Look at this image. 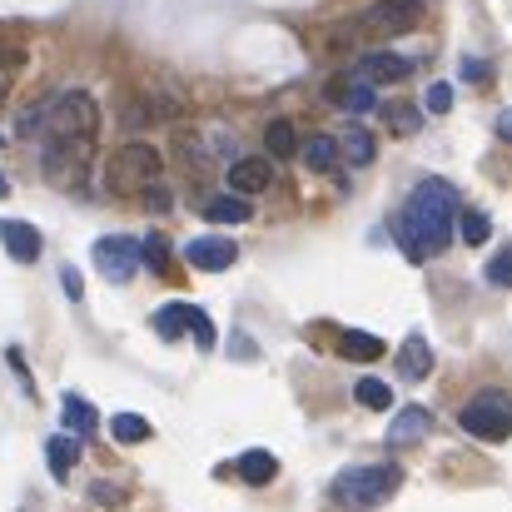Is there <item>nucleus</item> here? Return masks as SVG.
I'll return each mask as SVG.
<instances>
[{
    "label": "nucleus",
    "instance_id": "nucleus-1",
    "mask_svg": "<svg viewBox=\"0 0 512 512\" xmlns=\"http://www.w3.org/2000/svg\"><path fill=\"white\" fill-rule=\"evenodd\" d=\"M453 219H458V194H453V184H448V179H423V184L408 194L403 214H398V244H403V254H408L413 264L443 254V249L453 244Z\"/></svg>",
    "mask_w": 512,
    "mask_h": 512
},
{
    "label": "nucleus",
    "instance_id": "nucleus-2",
    "mask_svg": "<svg viewBox=\"0 0 512 512\" xmlns=\"http://www.w3.org/2000/svg\"><path fill=\"white\" fill-rule=\"evenodd\" d=\"M95 130H100V110L85 90L55 95L50 105H40V120H35V135L45 145H95Z\"/></svg>",
    "mask_w": 512,
    "mask_h": 512
},
{
    "label": "nucleus",
    "instance_id": "nucleus-3",
    "mask_svg": "<svg viewBox=\"0 0 512 512\" xmlns=\"http://www.w3.org/2000/svg\"><path fill=\"white\" fill-rule=\"evenodd\" d=\"M398 488H403V468H393V463H358V468H343L339 478H334V498L348 512L378 508Z\"/></svg>",
    "mask_w": 512,
    "mask_h": 512
},
{
    "label": "nucleus",
    "instance_id": "nucleus-4",
    "mask_svg": "<svg viewBox=\"0 0 512 512\" xmlns=\"http://www.w3.org/2000/svg\"><path fill=\"white\" fill-rule=\"evenodd\" d=\"M160 170H165V160H160L155 145H125V150L110 155L105 184H110L115 194H140V189H150V184L160 179Z\"/></svg>",
    "mask_w": 512,
    "mask_h": 512
},
{
    "label": "nucleus",
    "instance_id": "nucleus-5",
    "mask_svg": "<svg viewBox=\"0 0 512 512\" xmlns=\"http://www.w3.org/2000/svg\"><path fill=\"white\" fill-rule=\"evenodd\" d=\"M458 423H463V428H468V438H478V443H508V433H512L508 393L483 388V393L463 408V418H458Z\"/></svg>",
    "mask_w": 512,
    "mask_h": 512
},
{
    "label": "nucleus",
    "instance_id": "nucleus-6",
    "mask_svg": "<svg viewBox=\"0 0 512 512\" xmlns=\"http://www.w3.org/2000/svg\"><path fill=\"white\" fill-rule=\"evenodd\" d=\"M418 20H423V5L418 0H373L358 15V30L363 35H378V40H393V35L418 30Z\"/></svg>",
    "mask_w": 512,
    "mask_h": 512
},
{
    "label": "nucleus",
    "instance_id": "nucleus-7",
    "mask_svg": "<svg viewBox=\"0 0 512 512\" xmlns=\"http://www.w3.org/2000/svg\"><path fill=\"white\" fill-rule=\"evenodd\" d=\"M95 264L110 284H130L140 269V244L125 234H105V239H95Z\"/></svg>",
    "mask_w": 512,
    "mask_h": 512
},
{
    "label": "nucleus",
    "instance_id": "nucleus-8",
    "mask_svg": "<svg viewBox=\"0 0 512 512\" xmlns=\"http://www.w3.org/2000/svg\"><path fill=\"white\" fill-rule=\"evenodd\" d=\"M239 259V249H234V239H224V234H204V239H189L184 244V264L189 269H204V274H219V269H229Z\"/></svg>",
    "mask_w": 512,
    "mask_h": 512
},
{
    "label": "nucleus",
    "instance_id": "nucleus-9",
    "mask_svg": "<svg viewBox=\"0 0 512 512\" xmlns=\"http://www.w3.org/2000/svg\"><path fill=\"white\" fill-rule=\"evenodd\" d=\"M0 244H5V254H10L15 264H35L40 249H45L40 229L25 224V219H0Z\"/></svg>",
    "mask_w": 512,
    "mask_h": 512
},
{
    "label": "nucleus",
    "instance_id": "nucleus-10",
    "mask_svg": "<svg viewBox=\"0 0 512 512\" xmlns=\"http://www.w3.org/2000/svg\"><path fill=\"white\" fill-rule=\"evenodd\" d=\"M428 428H433V413L428 408H418V403L413 408H398L393 423H388V448H413Z\"/></svg>",
    "mask_w": 512,
    "mask_h": 512
},
{
    "label": "nucleus",
    "instance_id": "nucleus-11",
    "mask_svg": "<svg viewBox=\"0 0 512 512\" xmlns=\"http://www.w3.org/2000/svg\"><path fill=\"white\" fill-rule=\"evenodd\" d=\"M408 60L403 55H393V50H378V55H363L358 60V80H368V85H383V80H408Z\"/></svg>",
    "mask_w": 512,
    "mask_h": 512
},
{
    "label": "nucleus",
    "instance_id": "nucleus-12",
    "mask_svg": "<svg viewBox=\"0 0 512 512\" xmlns=\"http://www.w3.org/2000/svg\"><path fill=\"white\" fill-rule=\"evenodd\" d=\"M269 184H274L269 160H234V165H229V189H234V194H259V189H269Z\"/></svg>",
    "mask_w": 512,
    "mask_h": 512
},
{
    "label": "nucleus",
    "instance_id": "nucleus-13",
    "mask_svg": "<svg viewBox=\"0 0 512 512\" xmlns=\"http://www.w3.org/2000/svg\"><path fill=\"white\" fill-rule=\"evenodd\" d=\"M234 473H239L249 488H264V483H274V478H279V458H274V453H264V448H249V453L234 463Z\"/></svg>",
    "mask_w": 512,
    "mask_h": 512
},
{
    "label": "nucleus",
    "instance_id": "nucleus-14",
    "mask_svg": "<svg viewBox=\"0 0 512 512\" xmlns=\"http://www.w3.org/2000/svg\"><path fill=\"white\" fill-rule=\"evenodd\" d=\"M204 219L209 224H244V219H254V204H249V194H219L204 204Z\"/></svg>",
    "mask_w": 512,
    "mask_h": 512
},
{
    "label": "nucleus",
    "instance_id": "nucleus-15",
    "mask_svg": "<svg viewBox=\"0 0 512 512\" xmlns=\"http://www.w3.org/2000/svg\"><path fill=\"white\" fill-rule=\"evenodd\" d=\"M60 413H65V428H70L80 443H85V438L100 428V413H95L85 398H75V393H65V398H60Z\"/></svg>",
    "mask_w": 512,
    "mask_h": 512
},
{
    "label": "nucleus",
    "instance_id": "nucleus-16",
    "mask_svg": "<svg viewBox=\"0 0 512 512\" xmlns=\"http://www.w3.org/2000/svg\"><path fill=\"white\" fill-rule=\"evenodd\" d=\"M45 463H50V478L65 483L70 468L80 463V438H75V433H70V438H50V443H45Z\"/></svg>",
    "mask_w": 512,
    "mask_h": 512
},
{
    "label": "nucleus",
    "instance_id": "nucleus-17",
    "mask_svg": "<svg viewBox=\"0 0 512 512\" xmlns=\"http://www.w3.org/2000/svg\"><path fill=\"white\" fill-rule=\"evenodd\" d=\"M398 373L403 378H428L433 373V348H428V339H403V348H398Z\"/></svg>",
    "mask_w": 512,
    "mask_h": 512
},
{
    "label": "nucleus",
    "instance_id": "nucleus-18",
    "mask_svg": "<svg viewBox=\"0 0 512 512\" xmlns=\"http://www.w3.org/2000/svg\"><path fill=\"white\" fill-rule=\"evenodd\" d=\"M299 155H304V165L314 174H329L339 165V140H329V135H309V145H299Z\"/></svg>",
    "mask_w": 512,
    "mask_h": 512
},
{
    "label": "nucleus",
    "instance_id": "nucleus-19",
    "mask_svg": "<svg viewBox=\"0 0 512 512\" xmlns=\"http://www.w3.org/2000/svg\"><path fill=\"white\" fill-rule=\"evenodd\" d=\"M343 155H348V165H373V155H378V145H373V135L363 130V125H348V135H343V145H339Z\"/></svg>",
    "mask_w": 512,
    "mask_h": 512
},
{
    "label": "nucleus",
    "instance_id": "nucleus-20",
    "mask_svg": "<svg viewBox=\"0 0 512 512\" xmlns=\"http://www.w3.org/2000/svg\"><path fill=\"white\" fill-rule=\"evenodd\" d=\"M339 353L353 358V363H373V358L383 353V339H373V334H363V329H348L339 339Z\"/></svg>",
    "mask_w": 512,
    "mask_h": 512
},
{
    "label": "nucleus",
    "instance_id": "nucleus-21",
    "mask_svg": "<svg viewBox=\"0 0 512 512\" xmlns=\"http://www.w3.org/2000/svg\"><path fill=\"white\" fill-rule=\"evenodd\" d=\"M264 145H269V155H274V160H289V155H299V135H294V125H289V120H269V130H264Z\"/></svg>",
    "mask_w": 512,
    "mask_h": 512
},
{
    "label": "nucleus",
    "instance_id": "nucleus-22",
    "mask_svg": "<svg viewBox=\"0 0 512 512\" xmlns=\"http://www.w3.org/2000/svg\"><path fill=\"white\" fill-rule=\"evenodd\" d=\"M453 229L463 234V244H488V234H493V224H488V214H483V209H458Z\"/></svg>",
    "mask_w": 512,
    "mask_h": 512
},
{
    "label": "nucleus",
    "instance_id": "nucleus-23",
    "mask_svg": "<svg viewBox=\"0 0 512 512\" xmlns=\"http://www.w3.org/2000/svg\"><path fill=\"white\" fill-rule=\"evenodd\" d=\"M353 398H358L363 408H373V413L393 408V388H388L383 378H358V383H353Z\"/></svg>",
    "mask_w": 512,
    "mask_h": 512
},
{
    "label": "nucleus",
    "instance_id": "nucleus-24",
    "mask_svg": "<svg viewBox=\"0 0 512 512\" xmlns=\"http://www.w3.org/2000/svg\"><path fill=\"white\" fill-rule=\"evenodd\" d=\"M110 438H115V443H145V438H150V423H145L140 413H115V418H110Z\"/></svg>",
    "mask_w": 512,
    "mask_h": 512
},
{
    "label": "nucleus",
    "instance_id": "nucleus-25",
    "mask_svg": "<svg viewBox=\"0 0 512 512\" xmlns=\"http://www.w3.org/2000/svg\"><path fill=\"white\" fill-rule=\"evenodd\" d=\"M334 95L343 100V110H353V115H368V110L378 105V100H373V85H368V80H353L348 90H343V85H334Z\"/></svg>",
    "mask_w": 512,
    "mask_h": 512
},
{
    "label": "nucleus",
    "instance_id": "nucleus-26",
    "mask_svg": "<svg viewBox=\"0 0 512 512\" xmlns=\"http://www.w3.org/2000/svg\"><path fill=\"white\" fill-rule=\"evenodd\" d=\"M184 324H189V304H165V309L155 314V334H160V339H179Z\"/></svg>",
    "mask_w": 512,
    "mask_h": 512
},
{
    "label": "nucleus",
    "instance_id": "nucleus-27",
    "mask_svg": "<svg viewBox=\"0 0 512 512\" xmlns=\"http://www.w3.org/2000/svg\"><path fill=\"white\" fill-rule=\"evenodd\" d=\"M140 264H150L155 274L170 269V244H165V234H150V239L140 244Z\"/></svg>",
    "mask_w": 512,
    "mask_h": 512
},
{
    "label": "nucleus",
    "instance_id": "nucleus-28",
    "mask_svg": "<svg viewBox=\"0 0 512 512\" xmlns=\"http://www.w3.org/2000/svg\"><path fill=\"white\" fill-rule=\"evenodd\" d=\"M184 329L194 334L199 348H214V339H219V334H214V324H209V314H204L199 304H189V324H184Z\"/></svg>",
    "mask_w": 512,
    "mask_h": 512
},
{
    "label": "nucleus",
    "instance_id": "nucleus-29",
    "mask_svg": "<svg viewBox=\"0 0 512 512\" xmlns=\"http://www.w3.org/2000/svg\"><path fill=\"white\" fill-rule=\"evenodd\" d=\"M383 115H388V125H393V130H398V135H413V130H418V125H423V120H418V110H413V105H388V110H383Z\"/></svg>",
    "mask_w": 512,
    "mask_h": 512
},
{
    "label": "nucleus",
    "instance_id": "nucleus-30",
    "mask_svg": "<svg viewBox=\"0 0 512 512\" xmlns=\"http://www.w3.org/2000/svg\"><path fill=\"white\" fill-rule=\"evenodd\" d=\"M20 65H25V55H20V50H0V100L10 95V85H15Z\"/></svg>",
    "mask_w": 512,
    "mask_h": 512
},
{
    "label": "nucleus",
    "instance_id": "nucleus-31",
    "mask_svg": "<svg viewBox=\"0 0 512 512\" xmlns=\"http://www.w3.org/2000/svg\"><path fill=\"white\" fill-rule=\"evenodd\" d=\"M488 284H498V289H512V249L493 254V264H488Z\"/></svg>",
    "mask_w": 512,
    "mask_h": 512
},
{
    "label": "nucleus",
    "instance_id": "nucleus-32",
    "mask_svg": "<svg viewBox=\"0 0 512 512\" xmlns=\"http://www.w3.org/2000/svg\"><path fill=\"white\" fill-rule=\"evenodd\" d=\"M453 110V85H428V115H448Z\"/></svg>",
    "mask_w": 512,
    "mask_h": 512
},
{
    "label": "nucleus",
    "instance_id": "nucleus-33",
    "mask_svg": "<svg viewBox=\"0 0 512 512\" xmlns=\"http://www.w3.org/2000/svg\"><path fill=\"white\" fill-rule=\"evenodd\" d=\"M140 194H145V204H150V209H170V189H165L160 179H155L150 189H140Z\"/></svg>",
    "mask_w": 512,
    "mask_h": 512
},
{
    "label": "nucleus",
    "instance_id": "nucleus-34",
    "mask_svg": "<svg viewBox=\"0 0 512 512\" xmlns=\"http://www.w3.org/2000/svg\"><path fill=\"white\" fill-rule=\"evenodd\" d=\"M90 498H95V503H125V493H120V488H105V483H95Z\"/></svg>",
    "mask_w": 512,
    "mask_h": 512
},
{
    "label": "nucleus",
    "instance_id": "nucleus-35",
    "mask_svg": "<svg viewBox=\"0 0 512 512\" xmlns=\"http://www.w3.org/2000/svg\"><path fill=\"white\" fill-rule=\"evenodd\" d=\"M463 80H488V60H463Z\"/></svg>",
    "mask_w": 512,
    "mask_h": 512
},
{
    "label": "nucleus",
    "instance_id": "nucleus-36",
    "mask_svg": "<svg viewBox=\"0 0 512 512\" xmlns=\"http://www.w3.org/2000/svg\"><path fill=\"white\" fill-rule=\"evenodd\" d=\"M60 284H65V294H70V299H80V294H85V284H80V274H75V269H65V274H60Z\"/></svg>",
    "mask_w": 512,
    "mask_h": 512
},
{
    "label": "nucleus",
    "instance_id": "nucleus-37",
    "mask_svg": "<svg viewBox=\"0 0 512 512\" xmlns=\"http://www.w3.org/2000/svg\"><path fill=\"white\" fill-rule=\"evenodd\" d=\"M5 194H10V179H5V170H0V199H5Z\"/></svg>",
    "mask_w": 512,
    "mask_h": 512
}]
</instances>
